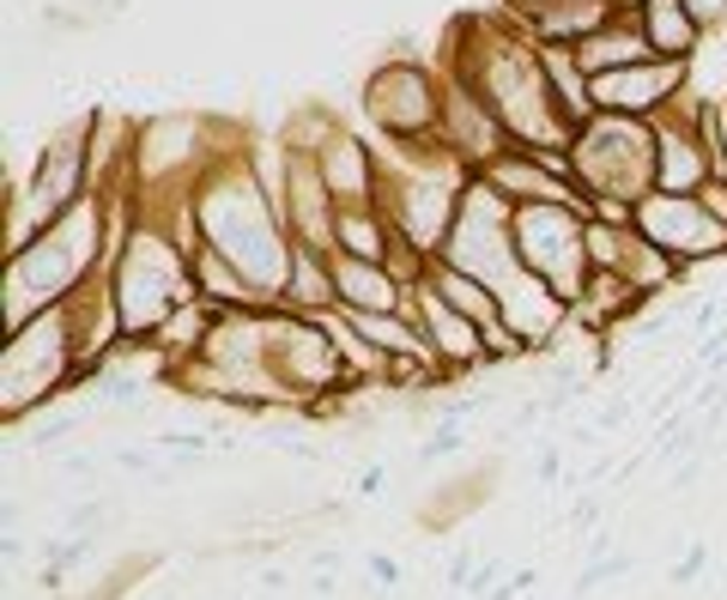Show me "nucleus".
<instances>
[{"mask_svg": "<svg viewBox=\"0 0 727 600\" xmlns=\"http://www.w3.org/2000/svg\"><path fill=\"white\" fill-rule=\"evenodd\" d=\"M103 509H110V497H80V504L68 509V534H98Z\"/></svg>", "mask_w": 727, "mask_h": 600, "instance_id": "a878e982", "label": "nucleus"}, {"mask_svg": "<svg viewBox=\"0 0 727 600\" xmlns=\"http://www.w3.org/2000/svg\"><path fill=\"white\" fill-rule=\"evenodd\" d=\"M613 7H618V12H636V7H643V0H613Z\"/></svg>", "mask_w": 727, "mask_h": 600, "instance_id": "2f4dec72", "label": "nucleus"}, {"mask_svg": "<svg viewBox=\"0 0 727 600\" xmlns=\"http://www.w3.org/2000/svg\"><path fill=\"white\" fill-rule=\"evenodd\" d=\"M648 55H655V49H648L636 12H613V24H601V31H594L588 43L576 49V61H582V73H588V80L618 73V68H636V61H648Z\"/></svg>", "mask_w": 727, "mask_h": 600, "instance_id": "a211bd4d", "label": "nucleus"}, {"mask_svg": "<svg viewBox=\"0 0 727 600\" xmlns=\"http://www.w3.org/2000/svg\"><path fill=\"white\" fill-rule=\"evenodd\" d=\"M364 570H370V577L382 582V589H395V582H400V570L388 565V558H364Z\"/></svg>", "mask_w": 727, "mask_h": 600, "instance_id": "c85d7f7f", "label": "nucleus"}, {"mask_svg": "<svg viewBox=\"0 0 727 600\" xmlns=\"http://www.w3.org/2000/svg\"><path fill=\"white\" fill-rule=\"evenodd\" d=\"M273 195H279V213H285V225H291L297 242L334 255V219H340V200H334L316 152L279 146V188H273Z\"/></svg>", "mask_w": 727, "mask_h": 600, "instance_id": "9b49d317", "label": "nucleus"}, {"mask_svg": "<svg viewBox=\"0 0 727 600\" xmlns=\"http://www.w3.org/2000/svg\"><path fill=\"white\" fill-rule=\"evenodd\" d=\"M407 315H419V328H424V340H431L437 364L449 370V382H467V376H479V370H491V359H485V328L467 322V315L454 310L443 291L431 286V273H424L419 286L407 291Z\"/></svg>", "mask_w": 727, "mask_h": 600, "instance_id": "f8f14e48", "label": "nucleus"}, {"mask_svg": "<svg viewBox=\"0 0 727 600\" xmlns=\"http://www.w3.org/2000/svg\"><path fill=\"white\" fill-rule=\"evenodd\" d=\"M395 219L382 207H340L334 219V255H352V261H382L395 255Z\"/></svg>", "mask_w": 727, "mask_h": 600, "instance_id": "aec40b11", "label": "nucleus"}, {"mask_svg": "<svg viewBox=\"0 0 727 600\" xmlns=\"http://www.w3.org/2000/svg\"><path fill=\"white\" fill-rule=\"evenodd\" d=\"M334 291H340L346 315H388L407 310V286L388 273L382 261H352V255H334Z\"/></svg>", "mask_w": 727, "mask_h": 600, "instance_id": "dca6fc26", "label": "nucleus"}, {"mask_svg": "<svg viewBox=\"0 0 727 600\" xmlns=\"http://www.w3.org/2000/svg\"><path fill=\"white\" fill-rule=\"evenodd\" d=\"M443 73L467 80L479 97L491 104V116L503 122V134L528 152H564L576 139V127L564 122L552 97V80H545L540 43L522 31L515 19H454L449 49H443Z\"/></svg>", "mask_w": 727, "mask_h": 600, "instance_id": "f257e3e1", "label": "nucleus"}, {"mask_svg": "<svg viewBox=\"0 0 727 600\" xmlns=\"http://www.w3.org/2000/svg\"><path fill=\"white\" fill-rule=\"evenodd\" d=\"M491 188H498L510 207H576V213H594V200L582 195V183L570 176V158L564 152H528V146H510L498 164H485Z\"/></svg>", "mask_w": 727, "mask_h": 600, "instance_id": "9d476101", "label": "nucleus"}, {"mask_svg": "<svg viewBox=\"0 0 727 600\" xmlns=\"http://www.w3.org/2000/svg\"><path fill=\"white\" fill-rule=\"evenodd\" d=\"M704 207H709V213H716V219L727 225V183H709V188H704Z\"/></svg>", "mask_w": 727, "mask_h": 600, "instance_id": "c756f323", "label": "nucleus"}, {"mask_svg": "<svg viewBox=\"0 0 727 600\" xmlns=\"http://www.w3.org/2000/svg\"><path fill=\"white\" fill-rule=\"evenodd\" d=\"M73 389H85V376H80V359H73L68 310H43L24 328H12L7 352H0V413H7V425L55 406Z\"/></svg>", "mask_w": 727, "mask_h": 600, "instance_id": "423d86ee", "label": "nucleus"}, {"mask_svg": "<svg viewBox=\"0 0 727 600\" xmlns=\"http://www.w3.org/2000/svg\"><path fill=\"white\" fill-rule=\"evenodd\" d=\"M636 24H643L648 49L667 55V61H692L697 49H704V31L692 24L685 0H643V7H636Z\"/></svg>", "mask_w": 727, "mask_h": 600, "instance_id": "6ab92c4d", "label": "nucleus"}, {"mask_svg": "<svg viewBox=\"0 0 727 600\" xmlns=\"http://www.w3.org/2000/svg\"><path fill=\"white\" fill-rule=\"evenodd\" d=\"M625 418H631V401H606L594 425H601V431H618V425H625Z\"/></svg>", "mask_w": 727, "mask_h": 600, "instance_id": "cd10ccee", "label": "nucleus"}, {"mask_svg": "<svg viewBox=\"0 0 727 600\" xmlns=\"http://www.w3.org/2000/svg\"><path fill=\"white\" fill-rule=\"evenodd\" d=\"M601 516H606V497H601V492H582V497H576V509H570L564 521H570V534H588Z\"/></svg>", "mask_w": 727, "mask_h": 600, "instance_id": "bb28decb", "label": "nucleus"}, {"mask_svg": "<svg viewBox=\"0 0 727 600\" xmlns=\"http://www.w3.org/2000/svg\"><path fill=\"white\" fill-rule=\"evenodd\" d=\"M110 291H115L127 340H146L176 303L194 298V255L182 249L164 225H152L146 213H140L127 242L110 255Z\"/></svg>", "mask_w": 727, "mask_h": 600, "instance_id": "20e7f679", "label": "nucleus"}, {"mask_svg": "<svg viewBox=\"0 0 727 600\" xmlns=\"http://www.w3.org/2000/svg\"><path fill=\"white\" fill-rule=\"evenodd\" d=\"M437 139H443V146H449L473 176L485 170V164H498L503 152L515 146V139L503 134V122L491 116V104H485V97H479L467 80H454V73H443V134H437Z\"/></svg>", "mask_w": 727, "mask_h": 600, "instance_id": "ddd939ff", "label": "nucleus"}, {"mask_svg": "<svg viewBox=\"0 0 727 600\" xmlns=\"http://www.w3.org/2000/svg\"><path fill=\"white\" fill-rule=\"evenodd\" d=\"M273 310H291V315H328V310H340V291H334V255L297 242V249H291V273H285V291H279Z\"/></svg>", "mask_w": 727, "mask_h": 600, "instance_id": "f3484780", "label": "nucleus"}, {"mask_svg": "<svg viewBox=\"0 0 727 600\" xmlns=\"http://www.w3.org/2000/svg\"><path fill=\"white\" fill-rule=\"evenodd\" d=\"M613 0H545V7L510 12L534 43H557V49H582L601 24H613Z\"/></svg>", "mask_w": 727, "mask_h": 600, "instance_id": "2eb2a0df", "label": "nucleus"}, {"mask_svg": "<svg viewBox=\"0 0 727 600\" xmlns=\"http://www.w3.org/2000/svg\"><path fill=\"white\" fill-rule=\"evenodd\" d=\"M358 104L382 146H431L443 134V68H424L419 55H388L364 73Z\"/></svg>", "mask_w": 727, "mask_h": 600, "instance_id": "0eeeda50", "label": "nucleus"}, {"mask_svg": "<svg viewBox=\"0 0 727 600\" xmlns=\"http://www.w3.org/2000/svg\"><path fill=\"white\" fill-rule=\"evenodd\" d=\"M194 207H201L206 249H218L267 303H279L297 237L279 213V195H273L267 176L255 170V146L218 158L213 170H206V183L194 188Z\"/></svg>", "mask_w": 727, "mask_h": 600, "instance_id": "f03ea898", "label": "nucleus"}, {"mask_svg": "<svg viewBox=\"0 0 727 600\" xmlns=\"http://www.w3.org/2000/svg\"><path fill=\"white\" fill-rule=\"evenodd\" d=\"M80 431H85V413H73V406H68V413H55V418H37V425L24 431V443L43 455V449H55V443H73Z\"/></svg>", "mask_w": 727, "mask_h": 600, "instance_id": "4be33fe9", "label": "nucleus"}, {"mask_svg": "<svg viewBox=\"0 0 727 600\" xmlns=\"http://www.w3.org/2000/svg\"><path fill=\"white\" fill-rule=\"evenodd\" d=\"M685 12H692V24H697L704 37L727 31V0H685Z\"/></svg>", "mask_w": 727, "mask_h": 600, "instance_id": "393cba45", "label": "nucleus"}, {"mask_svg": "<svg viewBox=\"0 0 727 600\" xmlns=\"http://www.w3.org/2000/svg\"><path fill=\"white\" fill-rule=\"evenodd\" d=\"M528 7H545V0H503V12H528Z\"/></svg>", "mask_w": 727, "mask_h": 600, "instance_id": "7c9ffc66", "label": "nucleus"}, {"mask_svg": "<svg viewBox=\"0 0 727 600\" xmlns=\"http://www.w3.org/2000/svg\"><path fill=\"white\" fill-rule=\"evenodd\" d=\"M431 286L443 291V298L467 315V322L485 328V334H491V328H510V322H503V298H498V291H491L479 273H461V267H449V261H431Z\"/></svg>", "mask_w": 727, "mask_h": 600, "instance_id": "412c9836", "label": "nucleus"}, {"mask_svg": "<svg viewBox=\"0 0 727 600\" xmlns=\"http://www.w3.org/2000/svg\"><path fill=\"white\" fill-rule=\"evenodd\" d=\"M98 273H110V213L91 195L73 213H61L43 237L7 255L0 273V303H7V334L24 328L31 315L61 310L73 291H85Z\"/></svg>", "mask_w": 727, "mask_h": 600, "instance_id": "7ed1b4c3", "label": "nucleus"}, {"mask_svg": "<svg viewBox=\"0 0 727 600\" xmlns=\"http://www.w3.org/2000/svg\"><path fill=\"white\" fill-rule=\"evenodd\" d=\"M709 558H716V552H709V540H692V546H685V558H679V565L667 570V577H673V582H679V589H685V582H697V577H704V570H709Z\"/></svg>", "mask_w": 727, "mask_h": 600, "instance_id": "b1692460", "label": "nucleus"}, {"mask_svg": "<svg viewBox=\"0 0 727 600\" xmlns=\"http://www.w3.org/2000/svg\"><path fill=\"white\" fill-rule=\"evenodd\" d=\"M534 479H540V485H564V479H570V467H564V443H557V437H545V443H540Z\"/></svg>", "mask_w": 727, "mask_h": 600, "instance_id": "5701e85b", "label": "nucleus"}, {"mask_svg": "<svg viewBox=\"0 0 727 600\" xmlns=\"http://www.w3.org/2000/svg\"><path fill=\"white\" fill-rule=\"evenodd\" d=\"M515 249H522L528 273L545 279L557 298H576L588 286V213L576 207H515Z\"/></svg>", "mask_w": 727, "mask_h": 600, "instance_id": "6e6552de", "label": "nucleus"}, {"mask_svg": "<svg viewBox=\"0 0 727 600\" xmlns=\"http://www.w3.org/2000/svg\"><path fill=\"white\" fill-rule=\"evenodd\" d=\"M316 164H321V176H328L340 207H376V200H382V152H376L358 127H346V122L334 127V134L321 139Z\"/></svg>", "mask_w": 727, "mask_h": 600, "instance_id": "4468645a", "label": "nucleus"}, {"mask_svg": "<svg viewBox=\"0 0 727 600\" xmlns=\"http://www.w3.org/2000/svg\"><path fill=\"white\" fill-rule=\"evenodd\" d=\"M570 176L594 200V219H631V207L655 188V127L631 116H594L564 146Z\"/></svg>", "mask_w": 727, "mask_h": 600, "instance_id": "39448f33", "label": "nucleus"}, {"mask_svg": "<svg viewBox=\"0 0 727 600\" xmlns=\"http://www.w3.org/2000/svg\"><path fill=\"white\" fill-rule=\"evenodd\" d=\"M631 225L655 242L667 261H679L685 273L704 267V261H727V225L704 207V195H661V188H648L631 207Z\"/></svg>", "mask_w": 727, "mask_h": 600, "instance_id": "1a4fd4ad", "label": "nucleus"}]
</instances>
